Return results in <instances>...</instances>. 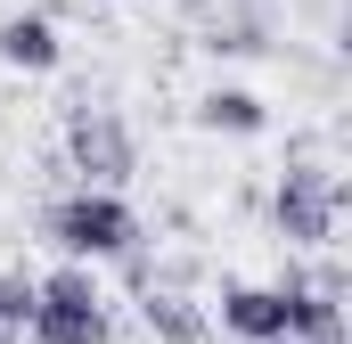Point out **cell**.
<instances>
[{
  "label": "cell",
  "mask_w": 352,
  "mask_h": 344,
  "mask_svg": "<svg viewBox=\"0 0 352 344\" xmlns=\"http://www.w3.org/2000/svg\"><path fill=\"white\" fill-rule=\"evenodd\" d=\"M140 328H148L156 344H213V312H205L197 295L148 279V295H140Z\"/></svg>",
  "instance_id": "8992f818"
},
{
  "label": "cell",
  "mask_w": 352,
  "mask_h": 344,
  "mask_svg": "<svg viewBox=\"0 0 352 344\" xmlns=\"http://www.w3.org/2000/svg\"><path fill=\"white\" fill-rule=\"evenodd\" d=\"M66 156H74V172H82L90 189H123L131 172H140V140H131V123L115 115V107H74L66 115Z\"/></svg>",
  "instance_id": "277c9868"
},
{
  "label": "cell",
  "mask_w": 352,
  "mask_h": 344,
  "mask_svg": "<svg viewBox=\"0 0 352 344\" xmlns=\"http://www.w3.org/2000/svg\"><path fill=\"white\" fill-rule=\"evenodd\" d=\"M41 230H50V246L74 262H123L140 246V213H131V197L123 189H66V197H50V213H41Z\"/></svg>",
  "instance_id": "6da1fadb"
},
{
  "label": "cell",
  "mask_w": 352,
  "mask_h": 344,
  "mask_svg": "<svg viewBox=\"0 0 352 344\" xmlns=\"http://www.w3.org/2000/svg\"><path fill=\"white\" fill-rule=\"evenodd\" d=\"M25 320H33V279H25V270H8V279H0V336L25 344Z\"/></svg>",
  "instance_id": "30bf717a"
},
{
  "label": "cell",
  "mask_w": 352,
  "mask_h": 344,
  "mask_svg": "<svg viewBox=\"0 0 352 344\" xmlns=\"http://www.w3.org/2000/svg\"><path fill=\"white\" fill-rule=\"evenodd\" d=\"M197 123L221 131V140H263V131H270V107L246 83H213L205 98H197Z\"/></svg>",
  "instance_id": "9c48e42d"
},
{
  "label": "cell",
  "mask_w": 352,
  "mask_h": 344,
  "mask_svg": "<svg viewBox=\"0 0 352 344\" xmlns=\"http://www.w3.org/2000/svg\"><path fill=\"white\" fill-rule=\"evenodd\" d=\"M344 180L328 164H287L270 180V230H278V246H295V255H320V246H336V222H344Z\"/></svg>",
  "instance_id": "3957f363"
},
{
  "label": "cell",
  "mask_w": 352,
  "mask_h": 344,
  "mask_svg": "<svg viewBox=\"0 0 352 344\" xmlns=\"http://www.w3.org/2000/svg\"><path fill=\"white\" fill-rule=\"evenodd\" d=\"M0 344H8V336H0Z\"/></svg>",
  "instance_id": "7c38bea8"
},
{
  "label": "cell",
  "mask_w": 352,
  "mask_h": 344,
  "mask_svg": "<svg viewBox=\"0 0 352 344\" xmlns=\"http://www.w3.org/2000/svg\"><path fill=\"white\" fill-rule=\"evenodd\" d=\"M263 344H303V336H263Z\"/></svg>",
  "instance_id": "8fae6325"
},
{
  "label": "cell",
  "mask_w": 352,
  "mask_h": 344,
  "mask_svg": "<svg viewBox=\"0 0 352 344\" xmlns=\"http://www.w3.org/2000/svg\"><path fill=\"white\" fill-rule=\"evenodd\" d=\"M213 328L238 344H263V336H287V287L278 279H238V287H221V303H213Z\"/></svg>",
  "instance_id": "5b68a950"
},
{
  "label": "cell",
  "mask_w": 352,
  "mask_h": 344,
  "mask_svg": "<svg viewBox=\"0 0 352 344\" xmlns=\"http://www.w3.org/2000/svg\"><path fill=\"white\" fill-rule=\"evenodd\" d=\"M33 344H107L115 336V312H107V287L90 262H58L50 279H33V320H25Z\"/></svg>",
  "instance_id": "7a4b0ae2"
},
{
  "label": "cell",
  "mask_w": 352,
  "mask_h": 344,
  "mask_svg": "<svg viewBox=\"0 0 352 344\" xmlns=\"http://www.w3.org/2000/svg\"><path fill=\"white\" fill-rule=\"evenodd\" d=\"M66 58V41H58V25L41 17V8H16L8 25H0V66H16V74H50Z\"/></svg>",
  "instance_id": "ba28073f"
},
{
  "label": "cell",
  "mask_w": 352,
  "mask_h": 344,
  "mask_svg": "<svg viewBox=\"0 0 352 344\" xmlns=\"http://www.w3.org/2000/svg\"><path fill=\"white\" fill-rule=\"evenodd\" d=\"M287 336H303V344H344V336H352V320H344V287L295 279V287H287Z\"/></svg>",
  "instance_id": "52a82bcc"
}]
</instances>
